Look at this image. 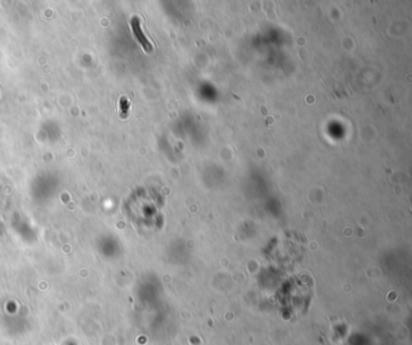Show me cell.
I'll list each match as a JSON object with an SVG mask.
<instances>
[{"label": "cell", "mask_w": 412, "mask_h": 345, "mask_svg": "<svg viewBox=\"0 0 412 345\" xmlns=\"http://www.w3.org/2000/svg\"><path fill=\"white\" fill-rule=\"evenodd\" d=\"M131 24H132L133 33H135V35H136V37H137L139 44L143 46V49L145 50L146 52L153 51V45L150 44V41H149V40L146 39L145 35H144L143 30H141L140 22H139L138 17H133L132 21H131Z\"/></svg>", "instance_id": "cell-1"}]
</instances>
